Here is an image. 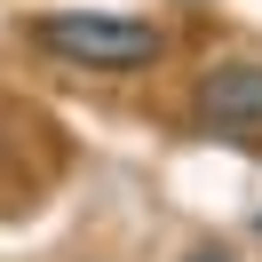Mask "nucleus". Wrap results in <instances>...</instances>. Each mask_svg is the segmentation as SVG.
Instances as JSON below:
<instances>
[{
  "label": "nucleus",
  "mask_w": 262,
  "mask_h": 262,
  "mask_svg": "<svg viewBox=\"0 0 262 262\" xmlns=\"http://www.w3.org/2000/svg\"><path fill=\"white\" fill-rule=\"evenodd\" d=\"M40 40H48L64 64H88V72H135L159 56V32L135 16H96V8H56L40 16Z\"/></svg>",
  "instance_id": "1"
},
{
  "label": "nucleus",
  "mask_w": 262,
  "mask_h": 262,
  "mask_svg": "<svg viewBox=\"0 0 262 262\" xmlns=\"http://www.w3.org/2000/svg\"><path fill=\"white\" fill-rule=\"evenodd\" d=\"M199 112L214 127H262V64H214L199 80Z\"/></svg>",
  "instance_id": "2"
},
{
  "label": "nucleus",
  "mask_w": 262,
  "mask_h": 262,
  "mask_svg": "<svg viewBox=\"0 0 262 262\" xmlns=\"http://www.w3.org/2000/svg\"><path fill=\"white\" fill-rule=\"evenodd\" d=\"M191 262H230V254H223V246H207V254H191Z\"/></svg>",
  "instance_id": "3"
}]
</instances>
